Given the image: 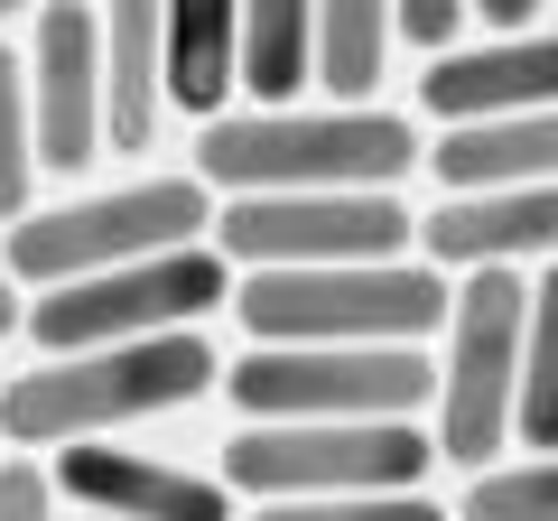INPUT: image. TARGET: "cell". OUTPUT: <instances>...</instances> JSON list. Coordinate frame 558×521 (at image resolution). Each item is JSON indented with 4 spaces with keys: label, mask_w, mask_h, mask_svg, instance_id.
Returning a JSON list of instances; mask_svg holds the SVG:
<instances>
[{
    "label": "cell",
    "mask_w": 558,
    "mask_h": 521,
    "mask_svg": "<svg viewBox=\"0 0 558 521\" xmlns=\"http://www.w3.org/2000/svg\"><path fill=\"white\" fill-rule=\"evenodd\" d=\"M418 168V131L373 102V112H223L196 131V168L186 178L205 196H400V178Z\"/></svg>",
    "instance_id": "6da1fadb"
},
{
    "label": "cell",
    "mask_w": 558,
    "mask_h": 521,
    "mask_svg": "<svg viewBox=\"0 0 558 521\" xmlns=\"http://www.w3.org/2000/svg\"><path fill=\"white\" fill-rule=\"evenodd\" d=\"M223 381V354L205 344V326L149 344H102V354H38L20 381H0V438L10 447H94L131 420L186 410Z\"/></svg>",
    "instance_id": "7a4b0ae2"
},
{
    "label": "cell",
    "mask_w": 558,
    "mask_h": 521,
    "mask_svg": "<svg viewBox=\"0 0 558 521\" xmlns=\"http://www.w3.org/2000/svg\"><path fill=\"white\" fill-rule=\"evenodd\" d=\"M457 280L428 260H344V270H252L233 280L242 344H428L447 336Z\"/></svg>",
    "instance_id": "3957f363"
},
{
    "label": "cell",
    "mask_w": 558,
    "mask_h": 521,
    "mask_svg": "<svg viewBox=\"0 0 558 521\" xmlns=\"http://www.w3.org/2000/svg\"><path fill=\"white\" fill-rule=\"evenodd\" d=\"M242 428H336V420H410L438 401L428 344H242L215 381Z\"/></svg>",
    "instance_id": "277c9868"
},
{
    "label": "cell",
    "mask_w": 558,
    "mask_h": 521,
    "mask_svg": "<svg viewBox=\"0 0 558 521\" xmlns=\"http://www.w3.org/2000/svg\"><path fill=\"white\" fill-rule=\"evenodd\" d=\"M215 233V196L196 178H131L102 186V196H65V205H28V223L0 233L10 280L38 299V289L94 280V270H131V260L186 252V242Z\"/></svg>",
    "instance_id": "5b68a950"
},
{
    "label": "cell",
    "mask_w": 558,
    "mask_h": 521,
    "mask_svg": "<svg viewBox=\"0 0 558 521\" xmlns=\"http://www.w3.org/2000/svg\"><path fill=\"white\" fill-rule=\"evenodd\" d=\"M215 307H233V260L215 242H186V252L131 260V270H94V280L38 289L20 317V336L38 354H102V344H149V336H186Z\"/></svg>",
    "instance_id": "8992f818"
},
{
    "label": "cell",
    "mask_w": 558,
    "mask_h": 521,
    "mask_svg": "<svg viewBox=\"0 0 558 521\" xmlns=\"http://www.w3.org/2000/svg\"><path fill=\"white\" fill-rule=\"evenodd\" d=\"M521 326H531V280L521 270H465L447 299V363H438V457L447 465H502L521 401Z\"/></svg>",
    "instance_id": "52a82bcc"
},
{
    "label": "cell",
    "mask_w": 558,
    "mask_h": 521,
    "mask_svg": "<svg viewBox=\"0 0 558 521\" xmlns=\"http://www.w3.org/2000/svg\"><path fill=\"white\" fill-rule=\"evenodd\" d=\"M438 447L410 420H336V428H233L223 494L233 502H344V494H418Z\"/></svg>",
    "instance_id": "ba28073f"
},
{
    "label": "cell",
    "mask_w": 558,
    "mask_h": 521,
    "mask_svg": "<svg viewBox=\"0 0 558 521\" xmlns=\"http://www.w3.org/2000/svg\"><path fill=\"white\" fill-rule=\"evenodd\" d=\"M215 242L233 280L252 270H344V260H410L418 215L400 196H233L215 205Z\"/></svg>",
    "instance_id": "9c48e42d"
},
{
    "label": "cell",
    "mask_w": 558,
    "mask_h": 521,
    "mask_svg": "<svg viewBox=\"0 0 558 521\" xmlns=\"http://www.w3.org/2000/svg\"><path fill=\"white\" fill-rule=\"evenodd\" d=\"M28 57V131H38V168H94L102 159V10H38L20 38Z\"/></svg>",
    "instance_id": "30bf717a"
},
{
    "label": "cell",
    "mask_w": 558,
    "mask_h": 521,
    "mask_svg": "<svg viewBox=\"0 0 558 521\" xmlns=\"http://www.w3.org/2000/svg\"><path fill=\"white\" fill-rule=\"evenodd\" d=\"M47 484L84 521H242V502L223 494V475H196L178 457H140V447H112V438L57 447Z\"/></svg>",
    "instance_id": "8fae6325"
},
{
    "label": "cell",
    "mask_w": 558,
    "mask_h": 521,
    "mask_svg": "<svg viewBox=\"0 0 558 521\" xmlns=\"http://www.w3.org/2000/svg\"><path fill=\"white\" fill-rule=\"evenodd\" d=\"M418 102H428L438 131L558 112V20H539L531 38H465L457 57H438L418 75Z\"/></svg>",
    "instance_id": "7c38bea8"
},
{
    "label": "cell",
    "mask_w": 558,
    "mask_h": 521,
    "mask_svg": "<svg viewBox=\"0 0 558 521\" xmlns=\"http://www.w3.org/2000/svg\"><path fill=\"white\" fill-rule=\"evenodd\" d=\"M418 260L428 270H521L558 260V178L512 186V196H438V215H418Z\"/></svg>",
    "instance_id": "4fadbf2b"
},
{
    "label": "cell",
    "mask_w": 558,
    "mask_h": 521,
    "mask_svg": "<svg viewBox=\"0 0 558 521\" xmlns=\"http://www.w3.org/2000/svg\"><path fill=\"white\" fill-rule=\"evenodd\" d=\"M418 168H428L447 196H512V186H549V178H558V112L438 131V149H418Z\"/></svg>",
    "instance_id": "5bb4252c"
},
{
    "label": "cell",
    "mask_w": 558,
    "mask_h": 521,
    "mask_svg": "<svg viewBox=\"0 0 558 521\" xmlns=\"http://www.w3.org/2000/svg\"><path fill=\"white\" fill-rule=\"evenodd\" d=\"M159 28H168V10H149V0L102 10V149H121V159H140V149L159 141V121H168Z\"/></svg>",
    "instance_id": "9a60e30c"
},
{
    "label": "cell",
    "mask_w": 558,
    "mask_h": 521,
    "mask_svg": "<svg viewBox=\"0 0 558 521\" xmlns=\"http://www.w3.org/2000/svg\"><path fill=\"white\" fill-rule=\"evenodd\" d=\"M233 94H242V112L317 102V10H299V0L233 10Z\"/></svg>",
    "instance_id": "2e32d148"
},
{
    "label": "cell",
    "mask_w": 558,
    "mask_h": 521,
    "mask_svg": "<svg viewBox=\"0 0 558 521\" xmlns=\"http://www.w3.org/2000/svg\"><path fill=\"white\" fill-rule=\"evenodd\" d=\"M159 84H168V112H196V121L233 112V10H223V0H186V10H168V28H159Z\"/></svg>",
    "instance_id": "e0dca14e"
},
{
    "label": "cell",
    "mask_w": 558,
    "mask_h": 521,
    "mask_svg": "<svg viewBox=\"0 0 558 521\" xmlns=\"http://www.w3.org/2000/svg\"><path fill=\"white\" fill-rule=\"evenodd\" d=\"M381 84H391V10L326 0L317 10V102L326 112H373Z\"/></svg>",
    "instance_id": "ac0fdd59"
},
{
    "label": "cell",
    "mask_w": 558,
    "mask_h": 521,
    "mask_svg": "<svg viewBox=\"0 0 558 521\" xmlns=\"http://www.w3.org/2000/svg\"><path fill=\"white\" fill-rule=\"evenodd\" d=\"M512 438L531 457H558V260L531 280V326H521V401Z\"/></svg>",
    "instance_id": "d6986e66"
},
{
    "label": "cell",
    "mask_w": 558,
    "mask_h": 521,
    "mask_svg": "<svg viewBox=\"0 0 558 521\" xmlns=\"http://www.w3.org/2000/svg\"><path fill=\"white\" fill-rule=\"evenodd\" d=\"M28 186H38V131H28V57H20V38H0V223H28Z\"/></svg>",
    "instance_id": "ffe728a7"
},
{
    "label": "cell",
    "mask_w": 558,
    "mask_h": 521,
    "mask_svg": "<svg viewBox=\"0 0 558 521\" xmlns=\"http://www.w3.org/2000/svg\"><path fill=\"white\" fill-rule=\"evenodd\" d=\"M457 521H558V457H502L465 484Z\"/></svg>",
    "instance_id": "44dd1931"
},
{
    "label": "cell",
    "mask_w": 558,
    "mask_h": 521,
    "mask_svg": "<svg viewBox=\"0 0 558 521\" xmlns=\"http://www.w3.org/2000/svg\"><path fill=\"white\" fill-rule=\"evenodd\" d=\"M242 521H457L428 494H344V502H252Z\"/></svg>",
    "instance_id": "7402d4cb"
},
{
    "label": "cell",
    "mask_w": 558,
    "mask_h": 521,
    "mask_svg": "<svg viewBox=\"0 0 558 521\" xmlns=\"http://www.w3.org/2000/svg\"><path fill=\"white\" fill-rule=\"evenodd\" d=\"M475 38V10L465 0H400L391 10V47H410V57H457V47Z\"/></svg>",
    "instance_id": "603a6c76"
},
{
    "label": "cell",
    "mask_w": 558,
    "mask_h": 521,
    "mask_svg": "<svg viewBox=\"0 0 558 521\" xmlns=\"http://www.w3.org/2000/svg\"><path fill=\"white\" fill-rule=\"evenodd\" d=\"M0 521H57V484L38 457H0Z\"/></svg>",
    "instance_id": "cb8c5ba5"
},
{
    "label": "cell",
    "mask_w": 558,
    "mask_h": 521,
    "mask_svg": "<svg viewBox=\"0 0 558 521\" xmlns=\"http://www.w3.org/2000/svg\"><path fill=\"white\" fill-rule=\"evenodd\" d=\"M20 317H28V299H20V280H10V260H0V344L20 336Z\"/></svg>",
    "instance_id": "d4e9b609"
}]
</instances>
